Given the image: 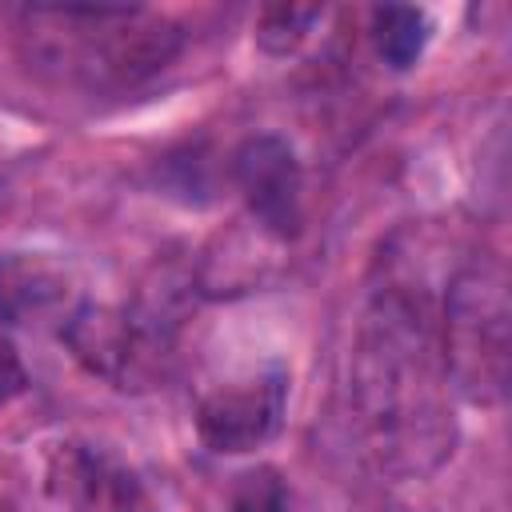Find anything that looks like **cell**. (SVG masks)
Masks as SVG:
<instances>
[{
    "instance_id": "obj_2",
    "label": "cell",
    "mask_w": 512,
    "mask_h": 512,
    "mask_svg": "<svg viewBox=\"0 0 512 512\" xmlns=\"http://www.w3.org/2000/svg\"><path fill=\"white\" fill-rule=\"evenodd\" d=\"M512 296L508 272L492 256L460 264L440 304V364L472 404H500L508 392Z\"/></svg>"
},
{
    "instance_id": "obj_10",
    "label": "cell",
    "mask_w": 512,
    "mask_h": 512,
    "mask_svg": "<svg viewBox=\"0 0 512 512\" xmlns=\"http://www.w3.org/2000/svg\"><path fill=\"white\" fill-rule=\"evenodd\" d=\"M228 508L232 512H288V492H284L280 472L268 468V464H260L252 472H240L236 484H232Z\"/></svg>"
},
{
    "instance_id": "obj_5",
    "label": "cell",
    "mask_w": 512,
    "mask_h": 512,
    "mask_svg": "<svg viewBox=\"0 0 512 512\" xmlns=\"http://www.w3.org/2000/svg\"><path fill=\"white\" fill-rule=\"evenodd\" d=\"M232 176L244 192V204L264 236L288 244L304 228V176L292 144L284 136L260 132L248 136L232 156Z\"/></svg>"
},
{
    "instance_id": "obj_9",
    "label": "cell",
    "mask_w": 512,
    "mask_h": 512,
    "mask_svg": "<svg viewBox=\"0 0 512 512\" xmlns=\"http://www.w3.org/2000/svg\"><path fill=\"white\" fill-rule=\"evenodd\" d=\"M320 16H324L320 4H268L256 16V44L268 56H288L308 40V32L320 24Z\"/></svg>"
},
{
    "instance_id": "obj_3",
    "label": "cell",
    "mask_w": 512,
    "mask_h": 512,
    "mask_svg": "<svg viewBox=\"0 0 512 512\" xmlns=\"http://www.w3.org/2000/svg\"><path fill=\"white\" fill-rule=\"evenodd\" d=\"M64 44L48 48V60L88 84H140L160 72L184 44V32L140 8H32Z\"/></svg>"
},
{
    "instance_id": "obj_6",
    "label": "cell",
    "mask_w": 512,
    "mask_h": 512,
    "mask_svg": "<svg viewBox=\"0 0 512 512\" xmlns=\"http://www.w3.org/2000/svg\"><path fill=\"white\" fill-rule=\"evenodd\" d=\"M288 376L280 368L212 388L196 408V432L212 452H252L276 436L284 420Z\"/></svg>"
},
{
    "instance_id": "obj_1",
    "label": "cell",
    "mask_w": 512,
    "mask_h": 512,
    "mask_svg": "<svg viewBox=\"0 0 512 512\" xmlns=\"http://www.w3.org/2000/svg\"><path fill=\"white\" fill-rule=\"evenodd\" d=\"M352 408L364 452L392 476H424L452 456L456 420L424 296L376 292L352 352Z\"/></svg>"
},
{
    "instance_id": "obj_8",
    "label": "cell",
    "mask_w": 512,
    "mask_h": 512,
    "mask_svg": "<svg viewBox=\"0 0 512 512\" xmlns=\"http://www.w3.org/2000/svg\"><path fill=\"white\" fill-rule=\"evenodd\" d=\"M372 40H376L380 60L388 68L404 72L420 60V52L428 44V16L408 4H384L372 12Z\"/></svg>"
},
{
    "instance_id": "obj_7",
    "label": "cell",
    "mask_w": 512,
    "mask_h": 512,
    "mask_svg": "<svg viewBox=\"0 0 512 512\" xmlns=\"http://www.w3.org/2000/svg\"><path fill=\"white\" fill-rule=\"evenodd\" d=\"M64 304V272L40 256L0 260V320L36 324Z\"/></svg>"
},
{
    "instance_id": "obj_4",
    "label": "cell",
    "mask_w": 512,
    "mask_h": 512,
    "mask_svg": "<svg viewBox=\"0 0 512 512\" xmlns=\"http://www.w3.org/2000/svg\"><path fill=\"white\" fill-rule=\"evenodd\" d=\"M72 356L124 392L152 388L172 368V320L156 308L80 304L60 324Z\"/></svg>"
},
{
    "instance_id": "obj_11",
    "label": "cell",
    "mask_w": 512,
    "mask_h": 512,
    "mask_svg": "<svg viewBox=\"0 0 512 512\" xmlns=\"http://www.w3.org/2000/svg\"><path fill=\"white\" fill-rule=\"evenodd\" d=\"M24 388H28V368H24L20 352H16V344L0 336V404L16 400Z\"/></svg>"
}]
</instances>
